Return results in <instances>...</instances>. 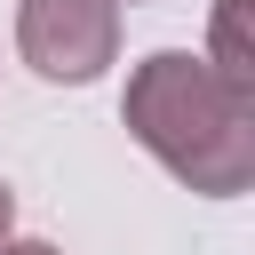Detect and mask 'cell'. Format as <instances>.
<instances>
[{"label": "cell", "instance_id": "obj_1", "mask_svg": "<svg viewBox=\"0 0 255 255\" xmlns=\"http://www.w3.org/2000/svg\"><path fill=\"white\" fill-rule=\"evenodd\" d=\"M120 120L199 199H239L255 183V96L231 88L223 72H207V56H183V48L143 56L128 72Z\"/></svg>", "mask_w": 255, "mask_h": 255}, {"label": "cell", "instance_id": "obj_2", "mask_svg": "<svg viewBox=\"0 0 255 255\" xmlns=\"http://www.w3.org/2000/svg\"><path fill=\"white\" fill-rule=\"evenodd\" d=\"M16 48L40 80H96L120 56V8L112 0H24L16 8Z\"/></svg>", "mask_w": 255, "mask_h": 255}, {"label": "cell", "instance_id": "obj_3", "mask_svg": "<svg viewBox=\"0 0 255 255\" xmlns=\"http://www.w3.org/2000/svg\"><path fill=\"white\" fill-rule=\"evenodd\" d=\"M247 8H255V0H215V48H207V72H223L231 88L255 96V40H247Z\"/></svg>", "mask_w": 255, "mask_h": 255}, {"label": "cell", "instance_id": "obj_4", "mask_svg": "<svg viewBox=\"0 0 255 255\" xmlns=\"http://www.w3.org/2000/svg\"><path fill=\"white\" fill-rule=\"evenodd\" d=\"M0 255H64V247H48V239H8Z\"/></svg>", "mask_w": 255, "mask_h": 255}, {"label": "cell", "instance_id": "obj_5", "mask_svg": "<svg viewBox=\"0 0 255 255\" xmlns=\"http://www.w3.org/2000/svg\"><path fill=\"white\" fill-rule=\"evenodd\" d=\"M8 223H16V191L0 183V247H8Z\"/></svg>", "mask_w": 255, "mask_h": 255}, {"label": "cell", "instance_id": "obj_6", "mask_svg": "<svg viewBox=\"0 0 255 255\" xmlns=\"http://www.w3.org/2000/svg\"><path fill=\"white\" fill-rule=\"evenodd\" d=\"M112 8H120V0H112Z\"/></svg>", "mask_w": 255, "mask_h": 255}]
</instances>
